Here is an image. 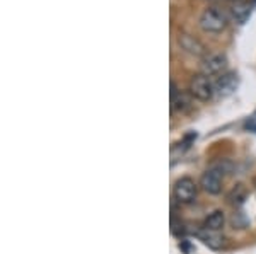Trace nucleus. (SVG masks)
Instances as JSON below:
<instances>
[{
  "mask_svg": "<svg viewBox=\"0 0 256 254\" xmlns=\"http://www.w3.org/2000/svg\"><path fill=\"white\" fill-rule=\"evenodd\" d=\"M200 27L205 32H212V34H217V32H222L229 24V17L224 10L217 9V7H208L202 12L200 20H198Z\"/></svg>",
  "mask_w": 256,
  "mask_h": 254,
  "instance_id": "obj_1",
  "label": "nucleus"
},
{
  "mask_svg": "<svg viewBox=\"0 0 256 254\" xmlns=\"http://www.w3.org/2000/svg\"><path fill=\"white\" fill-rule=\"evenodd\" d=\"M190 94L198 101L208 102L216 96V84L210 80V77L204 75V73H196L190 80Z\"/></svg>",
  "mask_w": 256,
  "mask_h": 254,
  "instance_id": "obj_2",
  "label": "nucleus"
},
{
  "mask_svg": "<svg viewBox=\"0 0 256 254\" xmlns=\"http://www.w3.org/2000/svg\"><path fill=\"white\" fill-rule=\"evenodd\" d=\"M196 183L193 181L192 178H181L174 183V190H172V195H174V200L181 205H190L195 202L196 198Z\"/></svg>",
  "mask_w": 256,
  "mask_h": 254,
  "instance_id": "obj_3",
  "label": "nucleus"
},
{
  "mask_svg": "<svg viewBox=\"0 0 256 254\" xmlns=\"http://www.w3.org/2000/svg\"><path fill=\"white\" fill-rule=\"evenodd\" d=\"M227 67V58L222 53H212V55H205L204 60L200 63V73L207 77L212 75H220L224 72V68Z\"/></svg>",
  "mask_w": 256,
  "mask_h": 254,
  "instance_id": "obj_4",
  "label": "nucleus"
},
{
  "mask_svg": "<svg viewBox=\"0 0 256 254\" xmlns=\"http://www.w3.org/2000/svg\"><path fill=\"white\" fill-rule=\"evenodd\" d=\"M193 108V96L178 89L176 82H171V109L178 113H188Z\"/></svg>",
  "mask_w": 256,
  "mask_h": 254,
  "instance_id": "obj_5",
  "label": "nucleus"
},
{
  "mask_svg": "<svg viewBox=\"0 0 256 254\" xmlns=\"http://www.w3.org/2000/svg\"><path fill=\"white\" fill-rule=\"evenodd\" d=\"M200 186L204 188L205 193L217 196L222 193V174L218 173L217 169L210 167V169L205 171L200 178Z\"/></svg>",
  "mask_w": 256,
  "mask_h": 254,
  "instance_id": "obj_6",
  "label": "nucleus"
},
{
  "mask_svg": "<svg viewBox=\"0 0 256 254\" xmlns=\"http://www.w3.org/2000/svg\"><path fill=\"white\" fill-rule=\"evenodd\" d=\"M214 84H216L217 96L218 97H227L238 89L239 79L234 72H227V73H222V75L217 79V82H214Z\"/></svg>",
  "mask_w": 256,
  "mask_h": 254,
  "instance_id": "obj_7",
  "label": "nucleus"
},
{
  "mask_svg": "<svg viewBox=\"0 0 256 254\" xmlns=\"http://www.w3.org/2000/svg\"><path fill=\"white\" fill-rule=\"evenodd\" d=\"M178 43H180V46L183 48L184 51H188L190 55H193V56H205V53H207L205 44L190 34H180Z\"/></svg>",
  "mask_w": 256,
  "mask_h": 254,
  "instance_id": "obj_8",
  "label": "nucleus"
},
{
  "mask_svg": "<svg viewBox=\"0 0 256 254\" xmlns=\"http://www.w3.org/2000/svg\"><path fill=\"white\" fill-rule=\"evenodd\" d=\"M251 9H253V3H250L248 0H234L232 5H230V15L236 22L242 24L250 17Z\"/></svg>",
  "mask_w": 256,
  "mask_h": 254,
  "instance_id": "obj_9",
  "label": "nucleus"
},
{
  "mask_svg": "<svg viewBox=\"0 0 256 254\" xmlns=\"http://www.w3.org/2000/svg\"><path fill=\"white\" fill-rule=\"evenodd\" d=\"M204 227L207 229V231H214V232H218L222 231V229L226 227V215L222 210H216L212 212L207 219H205V224Z\"/></svg>",
  "mask_w": 256,
  "mask_h": 254,
  "instance_id": "obj_10",
  "label": "nucleus"
},
{
  "mask_svg": "<svg viewBox=\"0 0 256 254\" xmlns=\"http://www.w3.org/2000/svg\"><path fill=\"white\" fill-rule=\"evenodd\" d=\"M200 239L204 241V244H207L208 248L216 249V251H218V249H222V248H226V239L222 236H218V232L207 231V229H205V231L200 234Z\"/></svg>",
  "mask_w": 256,
  "mask_h": 254,
  "instance_id": "obj_11",
  "label": "nucleus"
},
{
  "mask_svg": "<svg viewBox=\"0 0 256 254\" xmlns=\"http://www.w3.org/2000/svg\"><path fill=\"white\" fill-rule=\"evenodd\" d=\"M227 198H229V202L232 205H241L246 198V188L242 184H238L236 188H232V191H230Z\"/></svg>",
  "mask_w": 256,
  "mask_h": 254,
  "instance_id": "obj_12",
  "label": "nucleus"
},
{
  "mask_svg": "<svg viewBox=\"0 0 256 254\" xmlns=\"http://www.w3.org/2000/svg\"><path fill=\"white\" fill-rule=\"evenodd\" d=\"M253 184H254V186H256V178L253 179Z\"/></svg>",
  "mask_w": 256,
  "mask_h": 254,
  "instance_id": "obj_13",
  "label": "nucleus"
}]
</instances>
